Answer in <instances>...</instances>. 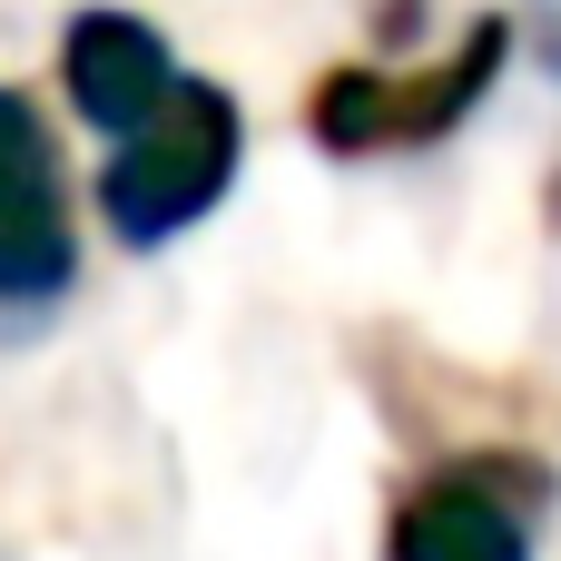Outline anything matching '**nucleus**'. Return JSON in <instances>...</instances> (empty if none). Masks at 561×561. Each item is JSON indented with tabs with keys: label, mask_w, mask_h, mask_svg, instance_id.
<instances>
[{
	"label": "nucleus",
	"mask_w": 561,
	"mask_h": 561,
	"mask_svg": "<svg viewBox=\"0 0 561 561\" xmlns=\"http://www.w3.org/2000/svg\"><path fill=\"white\" fill-rule=\"evenodd\" d=\"M237 158H247V118L217 79H178L128 138H108V168H99V227L118 247H168L187 237L227 187H237Z\"/></svg>",
	"instance_id": "obj_1"
},
{
	"label": "nucleus",
	"mask_w": 561,
	"mask_h": 561,
	"mask_svg": "<svg viewBox=\"0 0 561 561\" xmlns=\"http://www.w3.org/2000/svg\"><path fill=\"white\" fill-rule=\"evenodd\" d=\"M503 59H513V20H473V30H463L444 59H424V69L345 59V69H325V79H316L306 128H316V148H335V158L434 148V138H454V128L493 99Z\"/></svg>",
	"instance_id": "obj_2"
},
{
	"label": "nucleus",
	"mask_w": 561,
	"mask_h": 561,
	"mask_svg": "<svg viewBox=\"0 0 561 561\" xmlns=\"http://www.w3.org/2000/svg\"><path fill=\"white\" fill-rule=\"evenodd\" d=\"M552 503V463L533 454H463L444 473H424L394 523H385V561H533Z\"/></svg>",
	"instance_id": "obj_3"
},
{
	"label": "nucleus",
	"mask_w": 561,
	"mask_h": 561,
	"mask_svg": "<svg viewBox=\"0 0 561 561\" xmlns=\"http://www.w3.org/2000/svg\"><path fill=\"white\" fill-rule=\"evenodd\" d=\"M79 276V217L59 178V138L20 89H0V316H49Z\"/></svg>",
	"instance_id": "obj_4"
},
{
	"label": "nucleus",
	"mask_w": 561,
	"mask_h": 561,
	"mask_svg": "<svg viewBox=\"0 0 561 561\" xmlns=\"http://www.w3.org/2000/svg\"><path fill=\"white\" fill-rule=\"evenodd\" d=\"M178 79H187L178 49H168L138 10H79V20L59 30V89H69V108H79L99 138H128Z\"/></svg>",
	"instance_id": "obj_5"
},
{
	"label": "nucleus",
	"mask_w": 561,
	"mask_h": 561,
	"mask_svg": "<svg viewBox=\"0 0 561 561\" xmlns=\"http://www.w3.org/2000/svg\"><path fill=\"white\" fill-rule=\"evenodd\" d=\"M552 217H561V168H552Z\"/></svg>",
	"instance_id": "obj_6"
}]
</instances>
